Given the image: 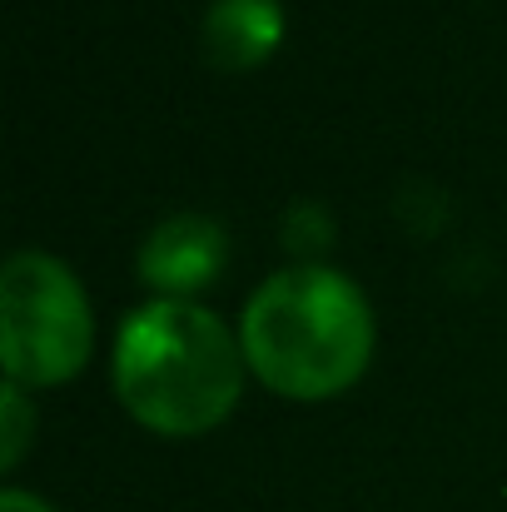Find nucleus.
<instances>
[{
	"label": "nucleus",
	"mask_w": 507,
	"mask_h": 512,
	"mask_svg": "<svg viewBox=\"0 0 507 512\" xmlns=\"http://www.w3.org/2000/svg\"><path fill=\"white\" fill-rule=\"evenodd\" d=\"M244 363L289 398L348 388L373 353V309L363 289L329 264H289L244 304Z\"/></svg>",
	"instance_id": "nucleus-1"
},
{
	"label": "nucleus",
	"mask_w": 507,
	"mask_h": 512,
	"mask_svg": "<svg viewBox=\"0 0 507 512\" xmlns=\"http://www.w3.org/2000/svg\"><path fill=\"white\" fill-rule=\"evenodd\" d=\"M239 348L204 304L150 299L120 324L115 393L160 433L214 428L239 398Z\"/></svg>",
	"instance_id": "nucleus-2"
},
{
	"label": "nucleus",
	"mask_w": 507,
	"mask_h": 512,
	"mask_svg": "<svg viewBox=\"0 0 507 512\" xmlns=\"http://www.w3.org/2000/svg\"><path fill=\"white\" fill-rule=\"evenodd\" d=\"M85 284L45 249H15L0 269V358L10 383H65L90 358Z\"/></svg>",
	"instance_id": "nucleus-3"
},
{
	"label": "nucleus",
	"mask_w": 507,
	"mask_h": 512,
	"mask_svg": "<svg viewBox=\"0 0 507 512\" xmlns=\"http://www.w3.org/2000/svg\"><path fill=\"white\" fill-rule=\"evenodd\" d=\"M229 259V234L214 214L199 209H179L160 219L145 244H140V279L160 294V299H189L199 289H209L219 279Z\"/></svg>",
	"instance_id": "nucleus-4"
},
{
	"label": "nucleus",
	"mask_w": 507,
	"mask_h": 512,
	"mask_svg": "<svg viewBox=\"0 0 507 512\" xmlns=\"http://www.w3.org/2000/svg\"><path fill=\"white\" fill-rule=\"evenodd\" d=\"M204 55L224 70H249L274 55L284 40V5L279 0H209L204 10Z\"/></svg>",
	"instance_id": "nucleus-5"
},
{
	"label": "nucleus",
	"mask_w": 507,
	"mask_h": 512,
	"mask_svg": "<svg viewBox=\"0 0 507 512\" xmlns=\"http://www.w3.org/2000/svg\"><path fill=\"white\" fill-rule=\"evenodd\" d=\"M30 428H35V413H30V403H25V388L5 378V388H0V468H5V473L25 458Z\"/></svg>",
	"instance_id": "nucleus-6"
},
{
	"label": "nucleus",
	"mask_w": 507,
	"mask_h": 512,
	"mask_svg": "<svg viewBox=\"0 0 507 512\" xmlns=\"http://www.w3.org/2000/svg\"><path fill=\"white\" fill-rule=\"evenodd\" d=\"M0 512H55L45 498H35V493H25V488H5L0 493Z\"/></svg>",
	"instance_id": "nucleus-7"
}]
</instances>
